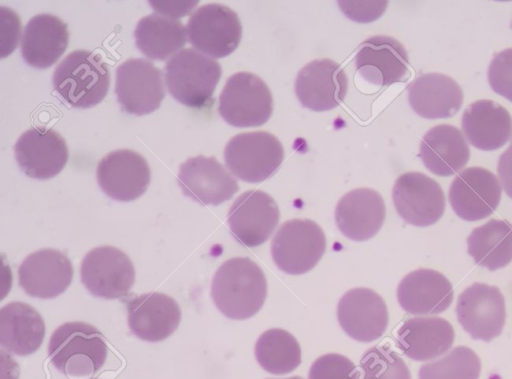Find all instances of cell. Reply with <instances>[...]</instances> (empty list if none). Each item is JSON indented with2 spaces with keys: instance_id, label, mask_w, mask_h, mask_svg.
Masks as SVG:
<instances>
[{
  "instance_id": "obj_32",
  "label": "cell",
  "mask_w": 512,
  "mask_h": 379,
  "mask_svg": "<svg viewBox=\"0 0 512 379\" xmlns=\"http://www.w3.org/2000/svg\"><path fill=\"white\" fill-rule=\"evenodd\" d=\"M467 245L477 265L490 271L503 268L512 261V224L491 219L472 230Z\"/></svg>"
},
{
  "instance_id": "obj_22",
  "label": "cell",
  "mask_w": 512,
  "mask_h": 379,
  "mask_svg": "<svg viewBox=\"0 0 512 379\" xmlns=\"http://www.w3.org/2000/svg\"><path fill=\"white\" fill-rule=\"evenodd\" d=\"M130 331L148 342L168 338L178 328L181 309L170 296L160 292L141 294L127 304Z\"/></svg>"
},
{
  "instance_id": "obj_16",
  "label": "cell",
  "mask_w": 512,
  "mask_h": 379,
  "mask_svg": "<svg viewBox=\"0 0 512 379\" xmlns=\"http://www.w3.org/2000/svg\"><path fill=\"white\" fill-rule=\"evenodd\" d=\"M15 159L21 171L30 178L47 180L58 175L68 161L64 138L46 127H32L14 145Z\"/></svg>"
},
{
  "instance_id": "obj_6",
  "label": "cell",
  "mask_w": 512,
  "mask_h": 379,
  "mask_svg": "<svg viewBox=\"0 0 512 379\" xmlns=\"http://www.w3.org/2000/svg\"><path fill=\"white\" fill-rule=\"evenodd\" d=\"M219 115L235 127H256L273 112V97L267 84L251 72L231 75L219 96Z\"/></svg>"
},
{
  "instance_id": "obj_20",
  "label": "cell",
  "mask_w": 512,
  "mask_h": 379,
  "mask_svg": "<svg viewBox=\"0 0 512 379\" xmlns=\"http://www.w3.org/2000/svg\"><path fill=\"white\" fill-rule=\"evenodd\" d=\"M73 279L70 259L61 251L44 248L29 254L18 268V282L24 292L39 299L62 294Z\"/></svg>"
},
{
  "instance_id": "obj_30",
  "label": "cell",
  "mask_w": 512,
  "mask_h": 379,
  "mask_svg": "<svg viewBox=\"0 0 512 379\" xmlns=\"http://www.w3.org/2000/svg\"><path fill=\"white\" fill-rule=\"evenodd\" d=\"M45 337L40 313L24 302H10L0 311V343L3 349L27 356L39 349Z\"/></svg>"
},
{
  "instance_id": "obj_40",
  "label": "cell",
  "mask_w": 512,
  "mask_h": 379,
  "mask_svg": "<svg viewBox=\"0 0 512 379\" xmlns=\"http://www.w3.org/2000/svg\"><path fill=\"white\" fill-rule=\"evenodd\" d=\"M149 3L156 12L172 18L187 15L197 5L198 1H149Z\"/></svg>"
},
{
  "instance_id": "obj_38",
  "label": "cell",
  "mask_w": 512,
  "mask_h": 379,
  "mask_svg": "<svg viewBox=\"0 0 512 379\" xmlns=\"http://www.w3.org/2000/svg\"><path fill=\"white\" fill-rule=\"evenodd\" d=\"M342 12L349 19L366 23L378 19L388 5L387 1H338Z\"/></svg>"
},
{
  "instance_id": "obj_7",
  "label": "cell",
  "mask_w": 512,
  "mask_h": 379,
  "mask_svg": "<svg viewBox=\"0 0 512 379\" xmlns=\"http://www.w3.org/2000/svg\"><path fill=\"white\" fill-rule=\"evenodd\" d=\"M326 249L322 228L310 219L284 222L271 241L276 266L290 275H301L316 266Z\"/></svg>"
},
{
  "instance_id": "obj_8",
  "label": "cell",
  "mask_w": 512,
  "mask_h": 379,
  "mask_svg": "<svg viewBox=\"0 0 512 379\" xmlns=\"http://www.w3.org/2000/svg\"><path fill=\"white\" fill-rule=\"evenodd\" d=\"M186 29L189 43L213 58L231 54L242 37V25L236 12L219 3L197 8L188 19Z\"/></svg>"
},
{
  "instance_id": "obj_14",
  "label": "cell",
  "mask_w": 512,
  "mask_h": 379,
  "mask_svg": "<svg viewBox=\"0 0 512 379\" xmlns=\"http://www.w3.org/2000/svg\"><path fill=\"white\" fill-rule=\"evenodd\" d=\"M96 177L101 190L108 197L128 202L146 192L151 171L141 154L131 149H118L99 161Z\"/></svg>"
},
{
  "instance_id": "obj_13",
  "label": "cell",
  "mask_w": 512,
  "mask_h": 379,
  "mask_svg": "<svg viewBox=\"0 0 512 379\" xmlns=\"http://www.w3.org/2000/svg\"><path fill=\"white\" fill-rule=\"evenodd\" d=\"M279 219V207L268 193L249 190L233 202L227 221L233 237L241 245L256 247L271 237Z\"/></svg>"
},
{
  "instance_id": "obj_10",
  "label": "cell",
  "mask_w": 512,
  "mask_h": 379,
  "mask_svg": "<svg viewBox=\"0 0 512 379\" xmlns=\"http://www.w3.org/2000/svg\"><path fill=\"white\" fill-rule=\"evenodd\" d=\"M115 93L123 111L152 113L165 97L162 72L146 59L130 58L116 68Z\"/></svg>"
},
{
  "instance_id": "obj_11",
  "label": "cell",
  "mask_w": 512,
  "mask_h": 379,
  "mask_svg": "<svg viewBox=\"0 0 512 379\" xmlns=\"http://www.w3.org/2000/svg\"><path fill=\"white\" fill-rule=\"evenodd\" d=\"M398 215L408 224L427 227L435 224L445 211V195L440 184L420 172L401 174L392 189Z\"/></svg>"
},
{
  "instance_id": "obj_24",
  "label": "cell",
  "mask_w": 512,
  "mask_h": 379,
  "mask_svg": "<svg viewBox=\"0 0 512 379\" xmlns=\"http://www.w3.org/2000/svg\"><path fill=\"white\" fill-rule=\"evenodd\" d=\"M454 297L453 286L442 273L420 268L408 273L399 283L397 299L412 315H435L445 311Z\"/></svg>"
},
{
  "instance_id": "obj_39",
  "label": "cell",
  "mask_w": 512,
  "mask_h": 379,
  "mask_svg": "<svg viewBox=\"0 0 512 379\" xmlns=\"http://www.w3.org/2000/svg\"><path fill=\"white\" fill-rule=\"evenodd\" d=\"M20 19L7 7L0 8L1 58L13 52L18 44L20 34Z\"/></svg>"
},
{
  "instance_id": "obj_35",
  "label": "cell",
  "mask_w": 512,
  "mask_h": 379,
  "mask_svg": "<svg viewBox=\"0 0 512 379\" xmlns=\"http://www.w3.org/2000/svg\"><path fill=\"white\" fill-rule=\"evenodd\" d=\"M362 379H411L405 361L388 346L369 348L360 360Z\"/></svg>"
},
{
  "instance_id": "obj_42",
  "label": "cell",
  "mask_w": 512,
  "mask_h": 379,
  "mask_svg": "<svg viewBox=\"0 0 512 379\" xmlns=\"http://www.w3.org/2000/svg\"><path fill=\"white\" fill-rule=\"evenodd\" d=\"M285 379H303V378L300 376H292V377L285 378Z\"/></svg>"
},
{
  "instance_id": "obj_15",
  "label": "cell",
  "mask_w": 512,
  "mask_h": 379,
  "mask_svg": "<svg viewBox=\"0 0 512 379\" xmlns=\"http://www.w3.org/2000/svg\"><path fill=\"white\" fill-rule=\"evenodd\" d=\"M501 185L488 169L469 167L453 179L448 198L458 217L466 221H478L490 216L501 199Z\"/></svg>"
},
{
  "instance_id": "obj_36",
  "label": "cell",
  "mask_w": 512,
  "mask_h": 379,
  "mask_svg": "<svg viewBox=\"0 0 512 379\" xmlns=\"http://www.w3.org/2000/svg\"><path fill=\"white\" fill-rule=\"evenodd\" d=\"M360 372L346 356L329 353L317 358L311 365L308 379H359Z\"/></svg>"
},
{
  "instance_id": "obj_34",
  "label": "cell",
  "mask_w": 512,
  "mask_h": 379,
  "mask_svg": "<svg viewBox=\"0 0 512 379\" xmlns=\"http://www.w3.org/2000/svg\"><path fill=\"white\" fill-rule=\"evenodd\" d=\"M481 362L469 347L457 346L442 358L423 364L419 379H478Z\"/></svg>"
},
{
  "instance_id": "obj_4",
  "label": "cell",
  "mask_w": 512,
  "mask_h": 379,
  "mask_svg": "<svg viewBox=\"0 0 512 379\" xmlns=\"http://www.w3.org/2000/svg\"><path fill=\"white\" fill-rule=\"evenodd\" d=\"M167 89L179 103L201 108L212 98L221 78L220 64L192 48L174 54L164 67Z\"/></svg>"
},
{
  "instance_id": "obj_28",
  "label": "cell",
  "mask_w": 512,
  "mask_h": 379,
  "mask_svg": "<svg viewBox=\"0 0 512 379\" xmlns=\"http://www.w3.org/2000/svg\"><path fill=\"white\" fill-rule=\"evenodd\" d=\"M452 325L441 317H414L397 332L396 344L404 355L415 361H427L446 353L453 345Z\"/></svg>"
},
{
  "instance_id": "obj_2",
  "label": "cell",
  "mask_w": 512,
  "mask_h": 379,
  "mask_svg": "<svg viewBox=\"0 0 512 379\" xmlns=\"http://www.w3.org/2000/svg\"><path fill=\"white\" fill-rule=\"evenodd\" d=\"M53 366L70 377H86L99 371L107 358L105 337L85 322H66L57 327L48 343Z\"/></svg>"
},
{
  "instance_id": "obj_27",
  "label": "cell",
  "mask_w": 512,
  "mask_h": 379,
  "mask_svg": "<svg viewBox=\"0 0 512 379\" xmlns=\"http://www.w3.org/2000/svg\"><path fill=\"white\" fill-rule=\"evenodd\" d=\"M408 101L414 112L423 118H448L460 110L463 91L454 79L445 74L426 73L408 86Z\"/></svg>"
},
{
  "instance_id": "obj_3",
  "label": "cell",
  "mask_w": 512,
  "mask_h": 379,
  "mask_svg": "<svg viewBox=\"0 0 512 379\" xmlns=\"http://www.w3.org/2000/svg\"><path fill=\"white\" fill-rule=\"evenodd\" d=\"M55 91L74 108L99 104L110 86V71L100 54L74 50L54 70Z\"/></svg>"
},
{
  "instance_id": "obj_41",
  "label": "cell",
  "mask_w": 512,
  "mask_h": 379,
  "mask_svg": "<svg viewBox=\"0 0 512 379\" xmlns=\"http://www.w3.org/2000/svg\"><path fill=\"white\" fill-rule=\"evenodd\" d=\"M497 171L505 193L512 199V139L507 150L499 157Z\"/></svg>"
},
{
  "instance_id": "obj_5",
  "label": "cell",
  "mask_w": 512,
  "mask_h": 379,
  "mask_svg": "<svg viewBox=\"0 0 512 379\" xmlns=\"http://www.w3.org/2000/svg\"><path fill=\"white\" fill-rule=\"evenodd\" d=\"M284 159L279 139L266 131L240 133L224 149L226 167L238 179L259 183L270 178Z\"/></svg>"
},
{
  "instance_id": "obj_37",
  "label": "cell",
  "mask_w": 512,
  "mask_h": 379,
  "mask_svg": "<svg viewBox=\"0 0 512 379\" xmlns=\"http://www.w3.org/2000/svg\"><path fill=\"white\" fill-rule=\"evenodd\" d=\"M487 74L491 89L512 102V48L504 49L493 57Z\"/></svg>"
},
{
  "instance_id": "obj_29",
  "label": "cell",
  "mask_w": 512,
  "mask_h": 379,
  "mask_svg": "<svg viewBox=\"0 0 512 379\" xmlns=\"http://www.w3.org/2000/svg\"><path fill=\"white\" fill-rule=\"evenodd\" d=\"M419 156L430 172L447 177L459 172L468 163L470 149L457 127L441 124L432 127L423 136Z\"/></svg>"
},
{
  "instance_id": "obj_1",
  "label": "cell",
  "mask_w": 512,
  "mask_h": 379,
  "mask_svg": "<svg viewBox=\"0 0 512 379\" xmlns=\"http://www.w3.org/2000/svg\"><path fill=\"white\" fill-rule=\"evenodd\" d=\"M267 296V280L261 267L249 257L226 260L215 272L211 298L226 317L244 320L262 308Z\"/></svg>"
},
{
  "instance_id": "obj_25",
  "label": "cell",
  "mask_w": 512,
  "mask_h": 379,
  "mask_svg": "<svg viewBox=\"0 0 512 379\" xmlns=\"http://www.w3.org/2000/svg\"><path fill=\"white\" fill-rule=\"evenodd\" d=\"M461 128L472 146L484 151L496 150L512 136V117L501 104L481 99L466 107Z\"/></svg>"
},
{
  "instance_id": "obj_12",
  "label": "cell",
  "mask_w": 512,
  "mask_h": 379,
  "mask_svg": "<svg viewBox=\"0 0 512 379\" xmlns=\"http://www.w3.org/2000/svg\"><path fill=\"white\" fill-rule=\"evenodd\" d=\"M456 315L473 339L489 342L502 333L506 319L504 297L498 287L476 282L459 295Z\"/></svg>"
},
{
  "instance_id": "obj_33",
  "label": "cell",
  "mask_w": 512,
  "mask_h": 379,
  "mask_svg": "<svg viewBox=\"0 0 512 379\" xmlns=\"http://www.w3.org/2000/svg\"><path fill=\"white\" fill-rule=\"evenodd\" d=\"M254 352L259 365L275 375L290 373L301 363L298 341L291 333L279 328L264 331L256 341Z\"/></svg>"
},
{
  "instance_id": "obj_26",
  "label": "cell",
  "mask_w": 512,
  "mask_h": 379,
  "mask_svg": "<svg viewBox=\"0 0 512 379\" xmlns=\"http://www.w3.org/2000/svg\"><path fill=\"white\" fill-rule=\"evenodd\" d=\"M68 42L66 23L52 14H38L24 28L21 55L29 66L46 69L63 55Z\"/></svg>"
},
{
  "instance_id": "obj_31",
  "label": "cell",
  "mask_w": 512,
  "mask_h": 379,
  "mask_svg": "<svg viewBox=\"0 0 512 379\" xmlns=\"http://www.w3.org/2000/svg\"><path fill=\"white\" fill-rule=\"evenodd\" d=\"M186 29L175 18L150 14L134 30L135 44L147 58L164 61L186 44Z\"/></svg>"
},
{
  "instance_id": "obj_23",
  "label": "cell",
  "mask_w": 512,
  "mask_h": 379,
  "mask_svg": "<svg viewBox=\"0 0 512 379\" xmlns=\"http://www.w3.org/2000/svg\"><path fill=\"white\" fill-rule=\"evenodd\" d=\"M386 216L382 196L370 188H357L343 195L335 208V223L353 241H366L380 230Z\"/></svg>"
},
{
  "instance_id": "obj_9",
  "label": "cell",
  "mask_w": 512,
  "mask_h": 379,
  "mask_svg": "<svg viewBox=\"0 0 512 379\" xmlns=\"http://www.w3.org/2000/svg\"><path fill=\"white\" fill-rule=\"evenodd\" d=\"M80 278L95 297L118 299L126 296L135 282L131 259L113 246L91 249L83 258Z\"/></svg>"
},
{
  "instance_id": "obj_17",
  "label": "cell",
  "mask_w": 512,
  "mask_h": 379,
  "mask_svg": "<svg viewBox=\"0 0 512 379\" xmlns=\"http://www.w3.org/2000/svg\"><path fill=\"white\" fill-rule=\"evenodd\" d=\"M177 178L183 194L202 205H220L239 190L237 180L215 157L188 158Z\"/></svg>"
},
{
  "instance_id": "obj_19",
  "label": "cell",
  "mask_w": 512,
  "mask_h": 379,
  "mask_svg": "<svg viewBox=\"0 0 512 379\" xmlns=\"http://www.w3.org/2000/svg\"><path fill=\"white\" fill-rule=\"evenodd\" d=\"M348 90V79L341 66L331 59H316L297 74L295 93L303 107L327 111L340 105Z\"/></svg>"
},
{
  "instance_id": "obj_21",
  "label": "cell",
  "mask_w": 512,
  "mask_h": 379,
  "mask_svg": "<svg viewBox=\"0 0 512 379\" xmlns=\"http://www.w3.org/2000/svg\"><path fill=\"white\" fill-rule=\"evenodd\" d=\"M355 68L369 83L387 86L409 77L405 47L390 36L377 35L363 41L354 58Z\"/></svg>"
},
{
  "instance_id": "obj_18",
  "label": "cell",
  "mask_w": 512,
  "mask_h": 379,
  "mask_svg": "<svg viewBox=\"0 0 512 379\" xmlns=\"http://www.w3.org/2000/svg\"><path fill=\"white\" fill-rule=\"evenodd\" d=\"M337 318L343 331L359 342H372L385 332L389 316L383 298L370 288H353L340 298Z\"/></svg>"
},
{
  "instance_id": "obj_43",
  "label": "cell",
  "mask_w": 512,
  "mask_h": 379,
  "mask_svg": "<svg viewBox=\"0 0 512 379\" xmlns=\"http://www.w3.org/2000/svg\"><path fill=\"white\" fill-rule=\"evenodd\" d=\"M511 27H512V24H511Z\"/></svg>"
}]
</instances>
